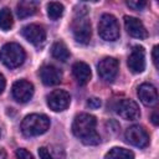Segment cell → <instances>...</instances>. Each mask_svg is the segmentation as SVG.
<instances>
[{"label":"cell","instance_id":"1","mask_svg":"<svg viewBox=\"0 0 159 159\" xmlns=\"http://www.w3.org/2000/svg\"><path fill=\"white\" fill-rule=\"evenodd\" d=\"M97 119L88 113H80L75 117L72 123V133L86 145H97L101 137L96 130Z\"/></svg>","mask_w":159,"mask_h":159},{"label":"cell","instance_id":"2","mask_svg":"<svg viewBox=\"0 0 159 159\" xmlns=\"http://www.w3.org/2000/svg\"><path fill=\"white\" fill-rule=\"evenodd\" d=\"M50 119L45 114H29L21 122V132L25 137H36L47 132Z\"/></svg>","mask_w":159,"mask_h":159},{"label":"cell","instance_id":"3","mask_svg":"<svg viewBox=\"0 0 159 159\" xmlns=\"http://www.w3.org/2000/svg\"><path fill=\"white\" fill-rule=\"evenodd\" d=\"M25 51L24 48L15 42L5 43L0 50V60L9 68H16L21 66L25 61Z\"/></svg>","mask_w":159,"mask_h":159},{"label":"cell","instance_id":"4","mask_svg":"<svg viewBox=\"0 0 159 159\" xmlns=\"http://www.w3.org/2000/svg\"><path fill=\"white\" fill-rule=\"evenodd\" d=\"M87 11L86 9L83 11H78L76 10V16L73 19L72 22V34L73 37L77 42L82 43V45H87L91 40V22L86 16Z\"/></svg>","mask_w":159,"mask_h":159},{"label":"cell","instance_id":"5","mask_svg":"<svg viewBox=\"0 0 159 159\" xmlns=\"http://www.w3.org/2000/svg\"><path fill=\"white\" fill-rule=\"evenodd\" d=\"M98 34L106 41H116L119 37V25L111 14H103L98 22Z\"/></svg>","mask_w":159,"mask_h":159},{"label":"cell","instance_id":"6","mask_svg":"<svg viewBox=\"0 0 159 159\" xmlns=\"http://www.w3.org/2000/svg\"><path fill=\"white\" fill-rule=\"evenodd\" d=\"M125 140L138 148H144L149 144V134L142 125H132L125 130Z\"/></svg>","mask_w":159,"mask_h":159},{"label":"cell","instance_id":"7","mask_svg":"<svg viewBox=\"0 0 159 159\" xmlns=\"http://www.w3.org/2000/svg\"><path fill=\"white\" fill-rule=\"evenodd\" d=\"M11 93L16 102L26 103L34 96V84L26 80H19L12 84Z\"/></svg>","mask_w":159,"mask_h":159},{"label":"cell","instance_id":"8","mask_svg":"<svg viewBox=\"0 0 159 159\" xmlns=\"http://www.w3.org/2000/svg\"><path fill=\"white\" fill-rule=\"evenodd\" d=\"M116 112L123 119H127V120H135L140 117L139 106L133 99H128V98H124L117 102Z\"/></svg>","mask_w":159,"mask_h":159},{"label":"cell","instance_id":"9","mask_svg":"<svg viewBox=\"0 0 159 159\" xmlns=\"http://www.w3.org/2000/svg\"><path fill=\"white\" fill-rule=\"evenodd\" d=\"M118 67L119 63L116 58L113 57H104L103 60L99 61L97 68H98V75L99 77L106 81V82H112L118 73Z\"/></svg>","mask_w":159,"mask_h":159},{"label":"cell","instance_id":"10","mask_svg":"<svg viewBox=\"0 0 159 159\" xmlns=\"http://www.w3.org/2000/svg\"><path fill=\"white\" fill-rule=\"evenodd\" d=\"M70 102L71 96L63 89H55L47 96V106L55 112L65 111L70 106Z\"/></svg>","mask_w":159,"mask_h":159},{"label":"cell","instance_id":"11","mask_svg":"<svg viewBox=\"0 0 159 159\" xmlns=\"http://www.w3.org/2000/svg\"><path fill=\"white\" fill-rule=\"evenodd\" d=\"M21 35L25 37V40H27L30 43L35 46L42 45L46 40V30L43 29V26L37 24H30L22 27Z\"/></svg>","mask_w":159,"mask_h":159},{"label":"cell","instance_id":"12","mask_svg":"<svg viewBox=\"0 0 159 159\" xmlns=\"http://www.w3.org/2000/svg\"><path fill=\"white\" fill-rule=\"evenodd\" d=\"M128 67L134 73H140L145 68V51L142 46L135 45L132 47L128 57Z\"/></svg>","mask_w":159,"mask_h":159},{"label":"cell","instance_id":"13","mask_svg":"<svg viewBox=\"0 0 159 159\" xmlns=\"http://www.w3.org/2000/svg\"><path fill=\"white\" fill-rule=\"evenodd\" d=\"M124 26H125V30L127 32L132 36V37H135V39H139V40H143L148 36V32L144 27V25L142 24V21L137 17H133V16H124Z\"/></svg>","mask_w":159,"mask_h":159},{"label":"cell","instance_id":"14","mask_svg":"<svg viewBox=\"0 0 159 159\" xmlns=\"http://www.w3.org/2000/svg\"><path fill=\"white\" fill-rule=\"evenodd\" d=\"M40 78L43 84L53 86V84H57L61 82L62 72L52 65H45L40 68Z\"/></svg>","mask_w":159,"mask_h":159},{"label":"cell","instance_id":"15","mask_svg":"<svg viewBox=\"0 0 159 159\" xmlns=\"http://www.w3.org/2000/svg\"><path fill=\"white\" fill-rule=\"evenodd\" d=\"M138 97L145 106H154L158 101V92L150 83H142L138 87Z\"/></svg>","mask_w":159,"mask_h":159},{"label":"cell","instance_id":"16","mask_svg":"<svg viewBox=\"0 0 159 159\" xmlns=\"http://www.w3.org/2000/svg\"><path fill=\"white\" fill-rule=\"evenodd\" d=\"M72 75L80 86H84L91 80V68L86 62H76L72 66Z\"/></svg>","mask_w":159,"mask_h":159},{"label":"cell","instance_id":"17","mask_svg":"<svg viewBox=\"0 0 159 159\" xmlns=\"http://www.w3.org/2000/svg\"><path fill=\"white\" fill-rule=\"evenodd\" d=\"M37 7H39V2L37 1H20L16 6V12H17V16L20 19H25V17H29V16H32L36 11H37Z\"/></svg>","mask_w":159,"mask_h":159},{"label":"cell","instance_id":"18","mask_svg":"<svg viewBox=\"0 0 159 159\" xmlns=\"http://www.w3.org/2000/svg\"><path fill=\"white\" fill-rule=\"evenodd\" d=\"M51 53L56 60H58L61 62H66L70 58V51H68L67 46L65 45V42H62V41H57L52 45Z\"/></svg>","mask_w":159,"mask_h":159},{"label":"cell","instance_id":"19","mask_svg":"<svg viewBox=\"0 0 159 159\" xmlns=\"http://www.w3.org/2000/svg\"><path fill=\"white\" fill-rule=\"evenodd\" d=\"M104 159H134V154L129 149L114 147L109 149V152H107Z\"/></svg>","mask_w":159,"mask_h":159},{"label":"cell","instance_id":"20","mask_svg":"<svg viewBox=\"0 0 159 159\" xmlns=\"http://www.w3.org/2000/svg\"><path fill=\"white\" fill-rule=\"evenodd\" d=\"M14 25V19L10 9L4 7L0 10V29L4 31H7L12 27Z\"/></svg>","mask_w":159,"mask_h":159},{"label":"cell","instance_id":"21","mask_svg":"<svg viewBox=\"0 0 159 159\" xmlns=\"http://www.w3.org/2000/svg\"><path fill=\"white\" fill-rule=\"evenodd\" d=\"M63 5L60 4V2H56V1H52V2H48L47 4V15L51 20H57L60 19L62 15H63Z\"/></svg>","mask_w":159,"mask_h":159},{"label":"cell","instance_id":"22","mask_svg":"<svg viewBox=\"0 0 159 159\" xmlns=\"http://www.w3.org/2000/svg\"><path fill=\"white\" fill-rule=\"evenodd\" d=\"M127 5L130 7V9H133V10H137V11H139V10H143L145 6H147V1H143V0H137V1H127Z\"/></svg>","mask_w":159,"mask_h":159},{"label":"cell","instance_id":"23","mask_svg":"<svg viewBox=\"0 0 159 159\" xmlns=\"http://www.w3.org/2000/svg\"><path fill=\"white\" fill-rule=\"evenodd\" d=\"M15 155H16V159H34L31 153H29L26 149H22V148L16 149Z\"/></svg>","mask_w":159,"mask_h":159},{"label":"cell","instance_id":"24","mask_svg":"<svg viewBox=\"0 0 159 159\" xmlns=\"http://www.w3.org/2000/svg\"><path fill=\"white\" fill-rule=\"evenodd\" d=\"M39 155H40V159H55V157L50 153V150L45 147H41L39 149Z\"/></svg>","mask_w":159,"mask_h":159},{"label":"cell","instance_id":"25","mask_svg":"<svg viewBox=\"0 0 159 159\" xmlns=\"http://www.w3.org/2000/svg\"><path fill=\"white\" fill-rule=\"evenodd\" d=\"M101 104H102L101 99H99V98H96V97L88 98V101H87V106H88L89 108H92V109H97V108H99Z\"/></svg>","mask_w":159,"mask_h":159},{"label":"cell","instance_id":"26","mask_svg":"<svg viewBox=\"0 0 159 159\" xmlns=\"http://www.w3.org/2000/svg\"><path fill=\"white\" fill-rule=\"evenodd\" d=\"M153 62H154L155 67L158 68V46L153 47Z\"/></svg>","mask_w":159,"mask_h":159},{"label":"cell","instance_id":"27","mask_svg":"<svg viewBox=\"0 0 159 159\" xmlns=\"http://www.w3.org/2000/svg\"><path fill=\"white\" fill-rule=\"evenodd\" d=\"M5 84H6L5 77L2 76V73H0V94H1V93H2V91L5 89Z\"/></svg>","mask_w":159,"mask_h":159},{"label":"cell","instance_id":"28","mask_svg":"<svg viewBox=\"0 0 159 159\" xmlns=\"http://www.w3.org/2000/svg\"><path fill=\"white\" fill-rule=\"evenodd\" d=\"M152 122L155 124V125H158V123H159V120H158V112L155 111L154 113H153V116H152Z\"/></svg>","mask_w":159,"mask_h":159}]
</instances>
